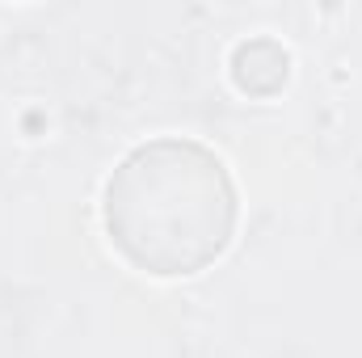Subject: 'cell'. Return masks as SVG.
<instances>
[{
  "label": "cell",
  "instance_id": "6da1fadb",
  "mask_svg": "<svg viewBox=\"0 0 362 358\" xmlns=\"http://www.w3.org/2000/svg\"><path fill=\"white\" fill-rule=\"evenodd\" d=\"M236 190L215 152L189 139L135 148L105 185V232L131 266L177 278L206 270L232 241Z\"/></svg>",
  "mask_w": 362,
  "mask_h": 358
}]
</instances>
